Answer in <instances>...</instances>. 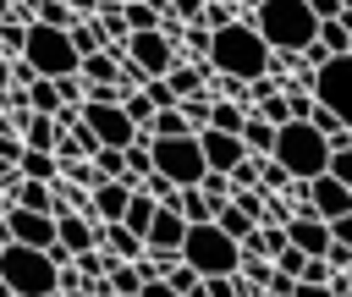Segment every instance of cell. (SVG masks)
Here are the masks:
<instances>
[{"mask_svg":"<svg viewBox=\"0 0 352 297\" xmlns=\"http://www.w3.org/2000/svg\"><path fill=\"white\" fill-rule=\"evenodd\" d=\"M204 77H209V66H182V60H176L165 82H170V94H176V104H182V99H204Z\"/></svg>","mask_w":352,"mask_h":297,"instance_id":"obj_25","label":"cell"},{"mask_svg":"<svg viewBox=\"0 0 352 297\" xmlns=\"http://www.w3.org/2000/svg\"><path fill=\"white\" fill-rule=\"evenodd\" d=\"M248 28L264 38L270 55H302L319 38V16L308 0H258L248 6Z\"/></svg>","mask_w":352,"mask_h":297,"instance_id":"obj_1","label":"cell"},{"mask_svg":"<svg viewBox=\"0 0 352 297\" xmlns=\"http://www.w3.org/2000/svg\"><path fill=\"white\" fill-rule=\"evenodd\" d=\"M22 44H28V28H0V55L6 60H22Z\"/></svg>","mask_w":352,"mask_h":297,"instance_id":"obj_36","label":"cell"},{"mask_svg":"<svg viewBox=\"0 0 352 297\" xmlns=\"http://www.w3.org/2000/svg\"><path fill=\"white\" fill-rule=\"evenodd\" d=\"M0 160H6V165H16V160H22V138L0 132Z\"/></svg>","mask_w":352,"mask_h":297,"instance_id":"obj_40","label":"cell"},{"mask_svg":"<svg viewBox=\"0 0 352 297\" xmlns=\"http://www.w3.org/2000/svg\"><path fill=\"white\" fill-rule=\"evenodd\" d=\"M204 66L220 72L226 82L253 88L258 77H270V50H264V38L248 28V16H242V22L220 28V33H209V55H204Z\"/></svg>","mask_w":352,"mask_h":297,"instance_id":"obj_2","label":"cell"},{"mask_svg":"<svg viewBox=\"0 0 352 297\" xmlns=\"http://www.w3.org/2000/svg\"><path fill=\"white\" fill-rule=\"evenodd\" d=\"M22 148H28V154H55V148H60V126H55V116H33V121L22 126Z\"/></svg>","mask_w":352,"mask_h":297,"instance_id":"obj_22","label":"cell"},{"mask_svg":"<svg viewBox=\"0 0 352 297\" xmlns=\"http://www.w3.org/2000/svg\"><path fill=\"white\" fill-rule=\"evenodd\" d=\"M6 88H11V60L0 55V94H6Z\"/></svg>","mask_w":352,"mask_h":297,"instance_id":"obj_43","label":"cell"},{"mask_svg":"<svg viewBox=\"0 0 352 297\" xmlns=\"http://www.w3.org/2000/svg\"><path fill=\"white\" fill-rule=\"evenodd\" d=\"M286 248H297L302 258H324L330 253V226L308 209V198L292 209V226H286Z\"/></svg>","mask_w":352,"mask_h":297,"instance_id":"obj_12","label":"cell"},{"mask_svg":"<svg viewBox=\"0 0 352 297\" xmlns=\"http://www.w3.org/2000/svg\"><path fill=\"white\" fill-rule=\"evenodd\" d=\"M324 176H336L341 187H352V148H330V170Z\"/></svg>","mask_w":352,"mask_h":297,"instance_id":"obj_37","label":"cell"},{"mask_svg":"<svg viewBox=\"0 0 352 297\" xmlns=\"http://www.w3.org/2000/svg\"><path fill=\"white\" fill-rule=\"evenodd\" d=\"M126 198H132V187H126V182H99V187L88 192V220L116 226V220L126 214Z\"/></svg>","mask_w":352,"mask_h":297,"instance_id":"obj_16","label":"cell"},{"mask_svg":"<svg viewBox=\"0 0 352 297\" xmlns=\"http://www.w3.org/2000/svg\"><path fill=\"white\" fill-rule=\"evenodd\" d=\"M6 209H11V204H6V192H0V220H6Z\"/></svg>","mask_w":352,"mask_h":297,"instance_id":"obj_45","label":"cell"},{"mask_svg":"<svg viewBox=\"0 0 352 297\" xmlns=\"http://www.w3.org/2000/svg\"><path fill=\"white\" fill-rule=\"evenodd\" d=\"M0 253H6V231H0Z\"/></svg>","mask_w":352,"mask_h":297,"instance_id":"obj_47","label":"cell"},{"mask_svg":"<svg viewBox=\"0 0 352 297\" xmlns=\"http://www.w3.org/2000/svg\"><path fill=\"white\" fill-rule=\"evenodd\" d=\"M0 280L11 286V297H50V292H60L55 258L33 253V248H16V242H6V253H0Z\"/></svg>","mask_w":352,"mask_h":297,"instance_id":"obj_5","label":"cell"},{"mask_svg":"<svg viewBox=\"0 0 352 297\" xmlns=\"http://www.w3.org/2000/svg\"><path fill=\"white\" fill-rule=\"evenodd\" d=\"M55 248H60L66 258L94 253V248H99V242H94V220H88V214H72V209H55Z\"/></svg>","mask_w":352,"mask_h":297,"instance_id":"obj_15","label":"cell"},{"mask_svg":"<svg viewBox=\"0 0 352 297\" xmlns=\"http://www.w3.org/2000/svg\"><path fill=\"white\" fill-rule=\"evenodd\" d=\"M28 110H33V116H55V110H60V88L38 77V82L28 88Z\"/></svg>","mask_w":352,"mask_h":297,"instance_id":"obj_33","label":"cell"},{"mask_svg":"<svg viewBox=\"0 0 352 297\" xmlns=\"http://www.w3.org/2000/svg\"><path fill=\"white\" fill-rule=\"evenodd\" d=\"M226 182H231V192H248V187H258V160H242V165H236Z\"/></svg>","mask_w":352,"mask_h":297,"instance_id":"obj_35","label":"cell"},{"mask_svg":"<svg viewBox=\"0 0 352 297\" xmlns=\"http://www.w3.org/2000/svg\"><path fill=\"white\" fill-rule=\"evenodd\" d=\"M82 16H88V6H60V0L33 6V22H38V28H55V33H72Z\"/></svg>","mask_w":352,"mask_h":297,"instance_id":"obj_20","label":"cell"},{"mask_svg":"<svg viewBox=\"0 0 352 297\" xmlns=\"http://www.w3.org/2000/svg\"><path fill=\"white\" fill-rule=\"evenodd\" d=\"M138 297H176V292H170V286H165V280H148V286H143V292H138Z\"/></svg>","mask_w":352,"mask_h":297,"instance_id":"obj_42","label":"cell"},{"mask_svg":"<svg viewBox=\"0 0 352 297\" xmlns=\"http://www.w3.org/2000/svg\"><path fill=\"white\" fill-rule=\"evenodd\" d=\"M16 170H22L28 182H44V187H55V182H60V160H55V154H28V148H22Z\"/></svg>","mask_w":352,"mask_h":297,"instance_id":"obj_28","label":"cell"},{"mask_svg":"<svg viewBox=\"0 0 352 297\" xmlns=\"http://www.w3.org/2000/svg\"><path fill=\"white\" fill-rule=\"evenodd\" d=\"M204 297H236V280L231 275H214V280H204Z\"/></svg>","mask_w":352,"mask_h":297,"instance_id":"obj_38","label":"cell"},{"mask_svg":"<svg viewBox=\"0 0 352 297\" xmlns=\"http://www.w3.org/2000/svg\"><path fill=\"white\" fill-rule=\"evenodd\" d=\"M148 138H192V126H187V116L170 104V110H160V116L148 121Z\"/></svg>","mask_w":352,"mask_h":297,"instance_id":"obj_30","label":"cell"},{"mask_svg":"<svg viewBox=\"0 0 352 297\" xmlns=\"http://www.w3.org/2000/svg\"><path fill=\"white\" fill-rule=\"evenodd\" d=\"M121 55H126L143 77H170V66H176V44H170L165 28H160V33H132V38L121 44Z\"/></svg>","mask_w":352,"mask_h":297,"instance_id":"obj_9","label":"cell"},{"mask_svg":"<svg viewBox=\"0 0 352 297\" xmlns=\"http://www.w3.org/2000/svg\"><path fill=\"white\" fill-rule=\"evenodd\" d=\"M148 160H154V176H165L170 187H198L204 182V154H198V138H148Z\"/></svg>","mask_w":352,"mask_h":297,"instance_id":"obj_7","label":"cell"},{"mask_svg":"<svg viewBox=\"0 0 352 297\" xmlns=\"http://www.w3.org/2000/svg\"><path fill=\"white\" fill-rule=\"evenodd\" d=\"M292 297H336V292H330V286H308V280H297Z\"/></svg>","mask_w":352,"mask_h":297,"instance_id":"obj_41","label":"cell"},{"mask_svg":"<svg viewBox=\"0 0 352 297\" xmlns=\"http://www.w3.org/2000/svg\"><path fill=\"white\" fill-rule=\"evenodd\" d=\"M330 242H341V248L352 253V214H341V220H330Z\"/></svg>","mask_w":352,"mask_h":297,"instance_id":"obj_39","label":"cell"},{"mask_svg":"<svg viewBox=\"0 0 352 297\" xmlns=\"http://www.w3.org/2000/svg\"><path fill=\"white\" fill-rule=\"evenodd\" d=\"M214 226H220V231H226V236H231V242L242 248V242L253 236V226H258V220H248V214H242L236 204H226V209H214Z\"/></svg>","mask_w":352,"mask_h":297,"instance_id":"obj_29","label":"cell"},{"mask_svg":"<svg viewBox=\"0 0 352 297\" xmlns=\"http://www.w3.org/2000/svg\"><path fill=\"white\" fill-rule=\"evenodd\" d=\"M22 60L33 66V77H44V82H60V77H77V50H72V38L66 33H55V28H28V44H22Z\"/></svg>","mask_w":352,"mask_h":297,"instance_id":"obj_6","label":"cell"},{"mask_svg":"<svg viewBox=\"0 0 352 297\" xmlns=\"http://www.w3.org/2000/svg\"><path fill=\"white\" fill-rule=\"evenodd\" d=\"M198 138V154H204V170H214V176H231L242 160H248V148H242V138H226V132H192Z\"/></svg>","mask_w":352,"mask_h":297,"instance_id":"obj_13","label":"cell"},{"mask_svg":"<svg viewBox=\"0 0 352 297\" xmlns=\"http://www.w3.org/2000/svg\"><path fill=\"white\" fill-rule=\"evenodd\" d=\"M236 275H242L248 286L270 292V280H275V264H270V258H248V253H242V270H236Z\"/></svg>","mask_w":352,"mask_h":297,"instance_id":"obj_34","label":"cell"},{"mask_svg":"<svg viewBox=\"0 0 352 297\" xmlns=\"http://www.w3.org/2000/svg\"><path fill=\"white\" fill-rule=\"evenodd\" d=\"M11 209H28V214H55L60 209V198H55V187H44V182H16V192H11Z\"/></svg>","mask_w":352,"mask_h":297,"instance_id":"obj_19","label":"cell"},{"mask_svg":"<svg viewBox=\"0 0 352 297\" xmlns=\"http://www.w3.org/2000/svg\"><path fill=\"white\" fill-rule=\"evenodd\" d=\"M0 231H6V242H16V248H33V253H50V248H55V214H28V209H6Z\"/></svg>","mask_w":352,"mask_h":297,"instance_id":"obj_11","label":"cell"},{"mask_svg":"<svg viewBox=\"0 0 352 297\" xmlns=\"http://www.w3.org/2000/svg\"><path fill=\"white\" fill-rule=\"evenodd\" d=\"M0 297H11V286H6V280H0Z\"/></svg>","mask_w":352,"mask_h":297,"instance_id":"obj_46","label":"cell"},{"mask_svg":"<svg viewBox=\"0 0 352 297\" xmlns=\"http://www.w3.org/2000/svg\"><path fill=\"white\" fill-rule=\"evenodd\" d=\"M82 126L99 138V148H126L138 138V126L126 121L121 104H104V99H82Z\"/></svg>","mask_w":352,"mask_h":297,"instance_id":"obj_10","label":"cell"},{"mask_svg":"<svg viewBox=\"0 0 352 297\" xmlns=\"http://www.w3.org/2000/svg\"><path fill=\"white\" fill-rule=\"evenodd\" d=\"M66 38H72V50H77V60H88V55H99V50H104V38H99V28H94L88 16H82V22H77V28L66 33Z\"/></svg>","mask_w":352,"mask_h":297,"instance_id":"obj_32","label":"cell"},{"mask_svg":"<svg viewBox=\"0 0 352 297\" xmlns=\"http://www.w3.org/2000/svg\"><path fill=\"white\" fill-rule=\"evenodd\" d=\"M302 198H308V209L330 226V220H341V214H352V187H341L336 176H314L308 187H302Z\"/></svg>","mask_w":352,"mask_h":297,"instance_id":"obj_14","label":"cell"},{"mask_svg":"<svg viewBox=\"0 0 352 297\" xmlns=\"http://www.w3.org/2000/svg\"><path fill=\"white\" fill-rule=\"evenodd\" d=\"M66 297H94V292H88V286H72V292H66Z\"/></svg>","mask_w":352,"mask_h":297,"instance_id":"obj_44","label":"cell"},{"mask_svg":"<svg viewBox=\"0 0 352 297\" xmlns=\"http://www.w3.org/2000/svg\"><path fill=\"white\" fill-rule=\"evenodd\" d=\"M154 209H160V204H154V198H143V192L132 187V198H126V214H121V226H126V231H132V236L143 242V236H148V226H154Z\"/></svg>","mask_w":352,"mask_h":297,"instance_id":"obj_26","label":"cell"},{"mask_svg":"<svg viewBox=\"0 0 352 297\" xmlns=\"http://www.w3.org/2000/svg\"><path fill=\"white\" fill-rule=\"evenodd\" d=\"M182 242H187V220L176 209H154V226H148L143 248L148 253H182Z\"/></svg>","mask_w":352,"mask_h":297,"instance_id":"obj_17","label":"cell"},{"mask_svg":"<svg viewBox=\"0 0 352 297\" xmlns=\"http://www.w3.org/2000/svg\"><path fill=\"white\" fill-rule=\"evenodd\" d=\"M182 264L198 275V280H214V275H236L242 270V248L214 226V220H204V226H187V242H182Z\"/></svg>","mask_w":352,"mask_h":297,"instance_id":"obj_4","label":"cell"},{"mask_svg":"<svg viewBox=\"0 0 352 297\" xmlns=\"http://www.w3.org/2000/svg\"><path fill=\"white\" fill-rule=\"evenodd\" d=\"M308 99H314L319 110H330V116L352 132V55L324 60V66L314 72V82H308Z\"/></svg>","mask_w":352,"mask_h":297,"instance_id":"obj_8","label":"cell"},{"mask_svg":"<svg viewBox=\"0 0 352 297\" xmlns=\"http://www.w3.org/2000/svg\"><path fill=\"white\" fill-rule=\"evenodd\" d=\"M88 22L99 28L104 50H121V44L132 38V28H126V16H121V6H116V0H99V6H88Z\"/></svg>","mask_w":352,"mask_h":297,"instance_id":"obj_18","label":"cell"},{"mask_svg":"<svg viewBox=\"0 0 352 297\" xmlns=\"http://www.w3.org/2000/svg\"><path fill=\"white\" fill-rule=\"evenodd\" d=\"M116 66H121V50H99V55H88V60L77 66V77H82L88 88H116Z\"/></svg>","mask_w":352,"mask_h":297,"instance_id":"obj_21","label":"cell"},{"mask_svg":"<svg viewBox=\"0 0 352 297\" xmlns=\"http://www.w3.org/2000/svg\"><path fill=\"white\" fill-rule=\"evenodd\" d=\"M176 214H182L187 226H204V220H214V209H209V198H204L198 187H187V192L176 198Z\"/></svg>","mask_w":352,"mask_h":297,"instance_id":"obj_31","label":"cell"},{"mask_svg":"<svg viewBox=\"0 0 352 297\" xmlns=\"http://www.w3.org/2000/svg\"><path fill=\"white\" fill-rule=\"evenodd\" d=\"M242 121H248V104H236V99H209V132L242 138Z\"/></svg>","mask_w":352,"mask_h":297,"instance_id":"obj_23","label":"cell"},{"mask_svg":"<svg viewBox=\"0 0 352 297\" xmlns=\"http://www.w3.org/2000/svg\"><path fill=\"white\" fill-rule=\"evenodd\" d=\"M270 160H275L297 187H308L314 176H324V170H330V138H324L314 121H286V126L275 132Z\"/></svg>","mask_w":352,"mask_h":297,"instance_id":"obj_3","label":"cell"},{"mask_svg":"<svg viewBox=\"0 0 352 297\" xmlns=\"http://www.w3.org/2000/svg\"><path fill=\"white\" fill-rule=\"evenodd\" d=\"M50 297H66V292H50Z\"/></svg>","mask_w":352,"mask_h":297,"instance_id":"obj_48","label":"cell"},{"mask_svg":"<svg viewBox=\"0 0 352 297\" xmlns=\"http://www.w3.org/2000/svg\"><path fill=\"white\" fill-rule=\"evenodd\" d=\"M242 253H248V258H270V264H275V258L286 253V231H280V226H253V236L242 242Z\"/></svg>","mask_w":352,"mask_h":297,"instance_id":"obj_24","label":"cell"},{"mask_svg":"<svg viewBox=\"0 0 352 297\" xmlns=\"http://www.w3.org/2000/svg\"><path fill=\"white\" fill-rule=\"evenodd\" d=\"M160 6H165V0H132V6H121V16H126L132 33H160V22H165Z\"/></svg>","mask_w":352,"mask_h":297,"instance_id":"obj_27","label":"cell"}]
</instances>
